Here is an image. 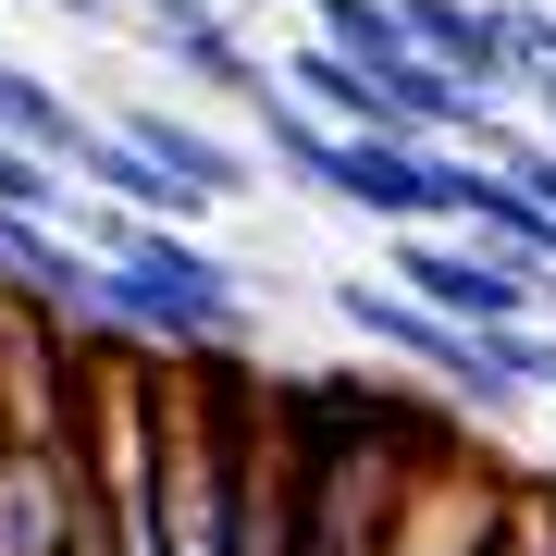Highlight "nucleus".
I'll return each instance as SVG.
<instances>
[{"label": "nucleus", "mask_w": 556, "mask_h": 556, "mask_svg": "<svg viewBox=\"0 0 556 556\" xmlns=\"http://www.w3.org/2000/svg\"><path fill=\"white\" fill-rule=\"evenodd\" d=\"M457 445V420L371 371H285V532L273 556H383L408 482Z\"/></svg>", "instance_id": "1"}, {"label": "nucleus", "mask_w": 556, "mask_h": 556, "mask_svg": "<svg viewBox=\"0 0 556 556\" xmlns=\"http://www.w3.org/2000/svg\"><path fill=\"white\" fill-rule=\"evenodd\" d=\"M334 321L371 358H396V371H420L433 383V408H457V420H519L532 396H519V383L495 371V358H482V334H457V321H433L420 298H396V285L383 273H334Z\"/></svg>", "instance_id": "2"}, {"label": "nucleus", "mask_w": 556, "mask_h": 556, "mask_svg": "<svg viewBox=\"0 0 556 556\" xmlns=\"http://www.w3.org/2000/svg\"><path fill=\"white\" fill-rule=\"evenodd\" d=\"M383 285H396V298H420L433 321H457V334L544 321V285L519 273V260H495L482 236H396V248H383Z\"/></svg>", "instance_id": "3"}, {"label": "nucleus", "mask_w": 556, "mask_h": 556, "mask_svg": "<svg viewBox=\"0 0 556 556\" xmlns=\"http://www.w3.org/2000/svg\"><path fill=\"white\" fill-rule=\"evenodd\" d=\"M321 211H358L371 236H445V149H420V137H334Z\"/></svg>", "instance_id": "4"}, {"label": "nucleus", "mask_w": 556, "mask_h": 556, "mask_svg": "<svg viewBox=\"0 0 556 556\" xmlns=\"http://www.w3.org/2000/svg\"><path fill=\"white\" fill-rule=\"evenodd\" d=\"M507 457H470V433H457L433 470L408 482V507H396V544L383 556H495V519H507Z\"/></svg>", "instance_id": "5"}, {"label": "nucleus", "mask_w": 556, "mask_h": 556, "mask_svg": "<svg viewBox=\"0 0 556 556\" xmlns=\"http://www.w3.org/2000/svg\"><path fill=\"white\" fill-rule=\"evenodd\" d=\"M112 137H124V149H149V161H161V174H174L211 223L236 211V199H260V149H248V137H223V124H211V112H186V100H124V112H112Z\"/></svg>", "instance_id": "6"}, {"label": "nucleus", "mask_w": 556, "mask_h": 556, "mask_svg": "<svg viewBox=\"0 0 556 556\" xmlns=\"http://www.w3.org/2000/svg\"><path fill=\"white\" fill-rule=\"evenodd\" d=\"M137 50L161 62V75H174V87H199V100H260V87H273V62H260V38H248V25L236 13H223V0H161V13L137 25Z\"/></svg>", "instance_id": "7"}, {"label": "nucleus", "mask_w": 556, "mask_h": 556, "mask_svg": "<svg viewBox=\"0 0 556 556\" xmlns=\"http://www.w3.org/2000/svg\"><path fill=\"white\" fill-rule=\"evenodd\" d=\"M273 87H285L298 112H321L334 137H396V124H383V100H371V75H358L334 38H298V50L273 62Z\"/></svg>", "instance_id": "8"}, {"label": "nucleus", "mask_w": 556, "mask_h": 556, "mask_svg": "<svg viewBox=\"0 0 556 556\" xmlns=\"http://www.w3.org/2000/svg\"><path fill=\"white\" fill-rule=\"evenodd\" d=\"M87 124H100V112H75V87H50L38 62H13V50H0V137H13V149H38L50 174H75Z\"/></svg>", "instance_id": "9"}, {"label": "nucleus", "mask_w": 556, "mask_h": 556, "mask_svg": "<svg viewBox=\"0 0 556 556\" xmlns=\"http://www.w3.org/2000/svg\"><path fill=\"white\" fill-rule=\"evenodd\" d=\"M0 211H25V223H62V211H75V174H50L38 149H13V137H0Z\"/></svg>", "instance_id": "10"}, {"label": "nucleus", "mask_w": 556, "mask_h": 556, "mask_svg": "<svg viewBox=\"0 0 556 556\" xmlns=\"http://www.w3.org/2000/svg\"><path fill=\"white\" fill-rule=\"evenodd\" d=\"M495 556H556V482H532V470L507 482V519H495Z\"/></svg>", "instance_id": "11"}, {"label": "nucleus", "mask_w": 556, "mask_h": 556, "mask_svg": "<svg viewBox=\"0 0 556 556\" xmlns=\"http://www.w3.org/2000/svg\"><path fill=\"white\" fill-rule=\"evenodd\" d=\"M25 13H50V25H87V38H124V13H112V0H25Z\"/></svg>", "instance_id": "12"}, {"label": "nucleus", "mask_w": 556, "mask_h": 556, "mask_svg": "<svg viewBox=\"0 0 556 556\" xmlns=\"http://www.w3.org/2000/svg\"><path fill=\"white\" fill-rule=\"evenodd\" d=\"M223 13H236V0H223Z\"/></svg>", "instance_id": "13"}, {"label": "nucleus", "mask_w": 556, "mask_h": 556, "mask_svg": "<svg viewBox=\"0 0 556 556\" xmlns=\"http://www.w3.org/2000/svg\"><path fill=\"white\" fill-rule=\"evenodd\" d=\"M544 408H556V396H544Z\"/></svg>", "instance_id": "14"}]
</instances>
